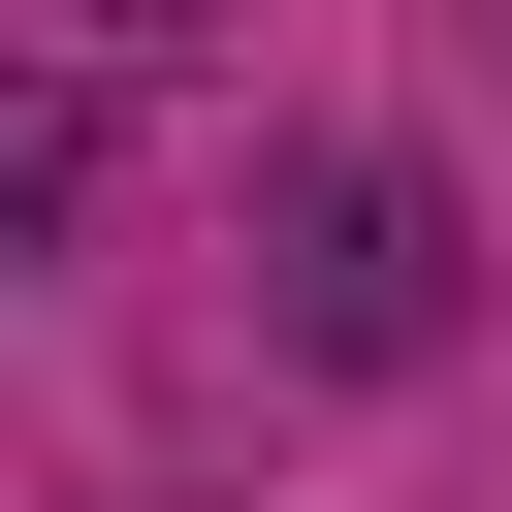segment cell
<instances>
[{"mask_svg": "<svg viewBox=\"0 0 512 512\" xmlns=\"http://www.w3.org/2000/svg\"><path fill=\"white\" fill-rule=\"evenodd\" d=\"M256 320H288L320 384H416V352L480 320V192H448L416 128H288V160H256Z\"/></svg>", "mask_w": 512, "mask_h": 512, "instance_id": "cell-1", "label": "cell"}, {"mask_svg": "<svg viewBox=\"0 0 512 512\" xmlns=\"http://www.w3.org/2000/svg\"><path fill=\"white\" fill-rule=\"evenodd\" d=\"M64 192H96V96H64V64H0V256H64Z\"/></svg>", "mask_w": 512, "mask_h": 512, "instance_id": "cell-2", "label": "cell"}]
</instances>
